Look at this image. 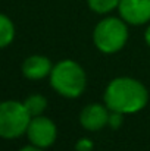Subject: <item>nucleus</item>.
<instances>
[{"instance_id":"nucleus-1","label":"nucleus","mask_w":150,"mask_h":151,"mask_svg":"<svg viewBox=\"0 0 150 151\" xmlns=\"http://www.w3.org/2000/svg\"><path fill=\"white\" fill-rule=\"evenodd\" d=\"M103 99L109 110L133 114L146 107L149 93L146 87L136 78L119 76L107 84Z\"/></svg>"},{"instance_id":"nucleus-2","label":"nucleus","mask_w":150,"mask_h":151,"mask_svg":"<svg viewBox=\"0 0 150 151\" xmlns=\"http://www.w3.org/2000/svg\"><path fill=\"white\" fill-rule=\"evenodd\" d=\"M49 76L51 88L68 99L81 96L87 85V76L83 66L71 59H65L53 65Z\"/></svg>"},{"instance_id":"nucleus-3","label":"nucleus","mask_w":150,"mask_h":151,"mask_svg":"<svg viewBox=\"0 0 150 151\" xmlns=\"http://www.w3.org/2000/svg\"><path fill=\"white\" fill-rule=\"evenodd\" d=\"M128 40L127 22L122 18L109 16L101 19L93 31L94 46L104 54L119 51Z\"/></svg>"},{"instance_id":"nucleus-4","label":"nucleus","mask_w":150,"mask_h":151,"mask_svg":"<svg viewBox=\"0 0 150 151\" xmlns=\"http://www.w3.org/2000/svg\"><path fill=\"white\" fill-rule=\"evenodd\" d=\"M31 114L24 103L16 100H6L0 103V138L15 139L27 132Z\"/></svg>"},{"instance_id":"nucleus-5","label":"nucleus","mask_w":150,"mask_h":151,"mask_svg":"<svg viewBox=\"0 0 150 151\" xmlns=\"http://www.w3.org/2000/svg\"><path fill=\"white\" fill-rule=\"evenodd\" d=\"M25 134L33 145L40 148H47L57 138V128L51 119L40 114L31 117Z\"/></svg>"},{"instance_id":"nucleus-6","label":"nucleus","mask_w":150,"mask_h":151,"mask_svg":"<svg viewBox=\"0 0 150 151\" xmlns=\"http://www.w3.org/2000/svg\"><path fill=\"white\" fill-rule=\"evenodd\" d=\"M119 16L131 25H143L150 21V0H121Z\"/></svg>"},{"instance_id":"nucleus-7","label":"nucleus","mask_w":150,"mask_h":151,"mask_svg":"<svg viewBox=\"0 0 150 151\" xmlns=\"http://www.w3.org/2000/svg\"><path fill=\"white\" fill-rule=\"evenodd\" d=\"M107 119H109V109L106 104L93 103L86 106L81 113H80V123L84 129L87 131H100L104 126H107Z\"/></svg>"},{"instance_id":"nucleus-8","label":"nucleus","mask_w":150,"mask_h":151,"mask_svg":"<svg viewBox=\"0 0 150 151\" xmlns=\"http://www.w3.org/2000/svg\"><path fill=\"white\" fill-rule=\"evenodd\" d=\"M51 62L46 56L41 54H33L27 57L22 63V73L25 78L31 81H40L46 76H49L51 72Z\"/></svg>"},{"instance_id":"nucleus-9","label":"nucleus","mask_w":150,"mask_h":151,"mask_svg":"<svg viewBox=\"0 0 150 151\" xmlns=\"http://www.w3.org/2000/svg\"><path fill=\"white\" fill-rule=\"evenodd\" d=\"M15 38V25L12 19L0 13V49L7 47Z\"/></svg>"},{"instance_id":"nucleus-10","label":"nucleus","mask_w":150,"mask_h":151,"mask_svg":"<svg viewBox=\"0 0 150 151\" xmlns=\"http://www.w3.org/2000/svg\"><path fill=\"white\" fill-rule=\"evenodd\" d=\"M24 106L28 110V113L31 114V117H34V116L43 114V111L47 107V100L41 94H33V96H30V97L25 99Z\"/></svg>"},{"instance_id":"nucleus-11","label":"nucleus","mask_w":150,"mask_h":151,"mask_svg":"<svg viewBox=\"0 0 150 151\" xmlns=\"http://www.w3.org/2000/svg\"><path fill=\"white\" fill-rule=\"evenodd\" d=\"M119 1L121 0H87V4L93 12H96L99 15H104V13H109V12L118 9Z\"/></svg>"},{"instance_id":"nucleus-12","label":"nucleus","mask_w":150,"mask_h":151,"mask_svg":"<svg viewBox=\"0 0 150 151\" xmlns=\"http://www.w3.org/2000/svg\"><path fill=\"white\" fill-rule=\"evenodd\" d=\"M122 123H124V113L109 110L107 126H109V128H112V129H118V128H121V125H122Z\"/></svg>"},{"instance_id":"nucleus-13","label":"nucleus","mask_w":150,"mask_h":151,"mask_svg":"<svg viewBox=\"0 0 150 151\" xmlns=\"http://www.w3.org/2000/svg\"><path fill=\"white\" fill-rule=\"evenodd\" d=\"M93 148H94V144L88 138H81L75 144V151H93Z\"/></svg>"},{"instance_id":"nucleus-14","label":"nucleus","mask_w":150,"mask_h":151,"mask_svg":"<svg viewBox=\"0 0 150 151\" xmlns=\"http://www.w3.org/2000/svg\"><path fill=\"white\" fill-rule=\"evenodd\" d=\"M19 151H43V148H40V147H36V145H27V147H22Z\"/></svg>"},{"instance_id":"nucleus-15","label":"nucleus","mask_w":150,"mask_h":151,"mask_svg":"<svg viewBox=\"0 0 150 151\" xmlns=\"http://www.w3.org/2000/svg\"><path fill=\"white\" fill-rule=\"evenodd\" d=\"M144 40H146L147 46L150 47V25L147 27V29H146V32H144Z\"/></svg>"}]
</instances>
